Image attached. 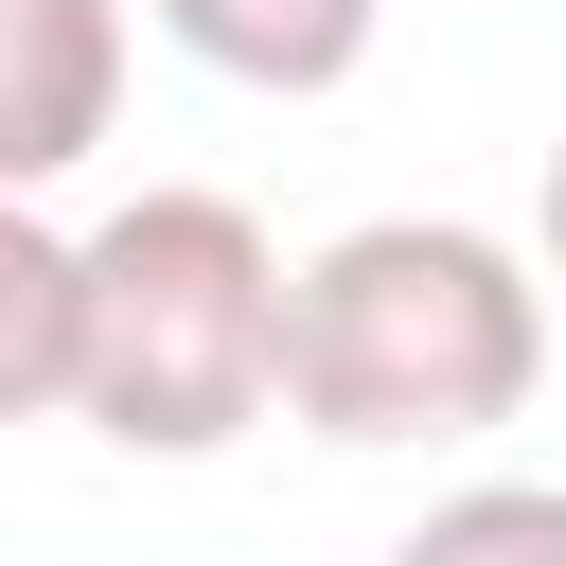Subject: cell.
<instances>
[{
	"mask_svg": "<svg viewBox=\"0 0 566 566\" xmlns=\"http://www.w3.org/2000/svg\"><path fill=\"white\" fill-rule=\"evenodd\" d=\"M548 248L478 230V212H354L336 248H301L283 301V424L389 460V442H495L548 389Z\"/></svg>",
	"mask_w": 566,
	"mask_h": 566,
	"instance_id": "cell-1",
	"label": "cell"
},
{
	"mask_svg": "<svg viewBox=\"0 0 566 566\" xmlns=\"http://www.w3.org/2000/svg\"><path fill=\"white\" fill-rule=\"evenodd\" d=\"M283 301L301 265L265 248L248 195L159 177L88 230V354H71V424L124 460H230L283 407Z\"/></svg>",
	"mask_w": 566,
	"mask_h": 566,
	"instance_id": "cell-2",
	"label": "cell"
},
{
	"mask_svg": "<svg viewBox=\"0 0 566 566\" xmlns=\"http://www.w3.org/2000/svg\"><path fill=\"white\" fill-rule=\"evenodd\" d=\"M124 124V0H0V195L88 177Z\"/></svg>",
	"mask_w": 566,
	"mask_h": 566,
	"instance_id": "cell-3",
	"label": "cell"
},
{
	"mask_svg": "<svg viewBox=\"0 0 566 566\" xmlns=\"http://www.w3.org/2000/svg\"><path fill=\"white\" fill-rule=\"evenodd\" d=\"M195 71H230V88H265V106H318V88H354L371 71V35H389V0H142Z\"/></svg>",
	"mask_w": 566,
	"mask_h": 566,
	"instance_id": "cell-4",
	"label": "cell"
},
{
	"mask_svg": "<svg viewBox=\"0 0 566 566\" xmlns=\"http://www.w3.org/2000/svg\"><path fill=\"white\" fill-rule=\"evenodd\" d=\"M88 354V230H53L35 195H0V424H53Z\"/></svg>",
	"mask_w": 566,
	"mask_h": 566,
	"instance_id": "cell-5",
	"label": "cell"
},
{
	"mask_svg": "<svg viewBox=\"0 0 566 566\" xmlns=\"http://www.w3.org/2000/svg\"><path fill=\"white\" fill-rule=\"evenodd\" d=\"M389 566H566V478H460L407 513Z\"/></svg>",
	"mask_w": 566,
	"mask_h": 566,
	"instance_id": "cell-6",
	"label": "cell"
},
{
	"mask_svg": "<svg viewBox=\"0 0 566 566\" xmlns=\"http://www.w3.org/2000/svg\"><path fill=\"white\" fill-rule=\"evenodd\" d=\"M531 248H548V283H566V142H548V195H531Z\"/></svg>",
	"mask_w": 566,
	"mask_h": 566,
	"instance_id": "cell-7",
	"label": "cell"
}]
</instances>
